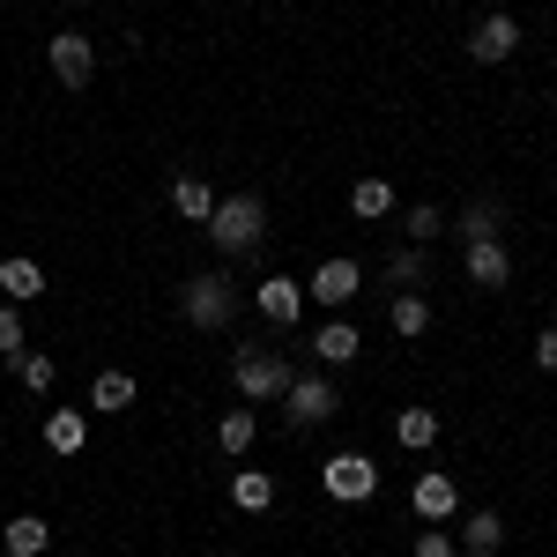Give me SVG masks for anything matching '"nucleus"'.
Returning <instances> with one entry per match:
<instances>
[{
    "label": "nucleus",
    "mask_w": 557,
    "mask_h": 557,
    "mask_svg": "<svg viewBox=\"0 0 557 557\" xmlns=\"http://www.w3.org/2000/svg\"><path fill=\"white\" fill-rule=\"evenodd\" d=\"M312 349H320V364H357V349H364V335H357L349 320H327V327L312 335Z\"/></svg>",
    "instance_id": "nucleus-14"
},
{
    "label": "nucleus",
    "mask_w": 557,
    "mask_h": 557,
    "mask_svg": "<svg viewBox=\"0 0 557 557\" xmlns=\"http://www.w3.org/2000/svg\"><path fill=\"white\" fill-rule=\"evenodd\" d=\"M231 506H238V513H268V506H275V475L268 469H238L231 475Z\"/></svg>",
    "instance_id": "nucleus-13"
},
{
    "label": "nucleus",
    "mask_w": 557,
    "mask_h": 557,
    "mask_svg": "<svg viewBox=\"0 0 557 557\" xmlns=\"http://www.w3.org/2000/svg\"><path fill=\"white\" fill-rule=\"evenodd\" d=\"M260 238H268V201L260 194H231V201H215L209 215V246L215 253H260Z\"/></svg>",
    "instance_id": "nucleus-2"
},
{
    "label": "nucleus",
    "mask_w": 557,
    "mask_h": 557,
    "mask_svg": "<svg viewBox=\"0 0 557 557\" xmlns=\"http://www.w3.org/2000/svg\"><path fill=\"white\" fill-rule=\"evenodd\" d=\"M550 104H557V97H550Z\"/></svg>",
    "instance_id": "nucleus-31"
},
{
    "label": "nucleus",
    "mask_w": 557,
    "mask_h": 557,
    "mask_svg": "<svg viewBox=\"0 0 557 557\" xmlns=\"http://www.w3.org/2000/svg\"><path fill=\"white\" fill-rule=\"evenodd\" d=\"M45 543H52V528H45L38 513H15L8 528H0V550L8 557H45Z\"/></svg>",
    "instance_id": "nucleus-12"
},
{
    "label": "nucleus",
    "mask_w": 557,
    "mask_h": 557,
    "mask_svg": "<svg viewBox=\"0 0 557 557\" xmlns=\"http://www.w3.org/2000/svg\"><path fill=\"white\" fill-rule=\"evenodd\" d=\"M357 283H364V268H357L349 253H335V260H320V268H312V283H305V298H320L327 312H343V305L357 298Z\"/></svg>",
    "instance_id": "nucleus-6"
},
{
    "label": "nucleus",
    "mask_w": 557,
    "mask_h": 557,
    "mask_svg": "<svg viewBox=\"0 0 557 557\" xmlns=\"http://www.w3.org/2000/svg\"><path fill=\"white\" fill-rule=\"evenodd\" d=\"M320 483H327V498H335V506H364V498L380 491V461H364V454H327Z\"/></svg>",
    "instance_id": "nucleus-5"
},
{
    "label": "nucleus",
    "mask_w": 557,
    "mask_h": 557,
    "mask_svg": "<svg viewBox=\"0 0 557 557\" xmlns=\"http://www.w3.org/2000/svg\"><path fill=\"white\" fill-rule=\"evenodd\" d=\"M438 231H446V215L431 209V201H417V209H409V238H417V246H431Z\"/></svg>",
    "instance_id": "nucleus-26"
},
{
    "label": "nucleus",
    "mask_w": 557,
    "mask_h": 557,
    "mask_svg": "<svg viewBox=\"0 0 557 557\" xmlns=\"http://www.w3.org/2000/svg\"><path fill=\"white\" fill-rule=\"evenodd\" d=\"M89 401H97L104 417H120V409H134V380L127 372H97V380H89Z\"/></svg>",
    "instance_id": "nucleus-22"
},
{
    "label": "nucleus",
    "mask_w": 557,
    "mask_h": 557,
    "mask_svg": "<svg viewBox=\"0 0 557 557\" xmlns=\"http://www.w3.org/2000/svg\"><path fill=\"white\" fill-rule=\"evenodd\" d=\"M0 357H23V312L0 305Z\"/></svg>",
    "instance_id": "nucleus-27"
},
{
    "label": "nucleus",
    "mask_w": 557,
    "mask_h": 557,
    "mask_svg": "<svg viewBox=\"0 0 557 557\" xmlns=\"http://www.w3.org/2000/svg\"><path fill=\"white\" fill-rule=\"evenodd\" d=\"M231 380H238V401H283L290 364H283V349H268V343H238V357H231Z\"/></svg>",
    "instance_id": "nucleus-3"
},
{
    "label": "nucleus",
    "mask_w": 557,
    "mask_h": 557,
    "mask_svg": "<svg viewBox=\"0 0 557 557\" xmlns=\"http://www.w3.org/2000/svg\"><path fill=\"white\" fill-rule=\"evenodd\" d=\"M386 320H394V335L424 343V327H431V305H424V290H401V298L386 305Z\"/></svg>",
    "instance_id": "nucleus-18"
},
{
    "label": "nucleus",
    "mask_w": 557,
    "mask_h": 557,
    "mask_svg": "<svg viewBox=\"0 0 557 557\" xmlns=\"http://www.w3.org/2000/svg\"><path fill=\"white\" fill-rule=\"evenodd\" d=\"M253 438H260V417H253V409H246V401H238V409H231V417L215 424V446H223L231 461H238V454H246Z\"/></svg>",
    "instance_id": "nucleus-19"
},
{
    "label": "nucleus",
    "mask_w": 557,
    "mask_h": 557,
    "mask_svg": "<svg viewBox=\"0 0 557 557\" xmlns=\"http://www.w3.org/2000/svg\"><path fill=\"white\" fill-rule=\"evenodd\" d=\"M45 446H52V454H83L89 446L83 409H52V417H45Z\"/></svg>",
    "instance_id": "nucleus-15"
},
{
    "label": "nucleus",
    "mask_w": 557,
    "mask_h": 557,
    "mask_svg": "<svg viewBox=\"0 0 557 557\" xmlns=\"http://www.w3.org/2000/svg\"><path fill=\"white\" fill-rule=\"evenodd\" d=\"M535 364H543V372H557V327H543V335H535Z\"/></svg>",
    "instance_id": "nucleus-30"
},
{
    "label": "nucleus",
    "mask_w": 557,
    "mask_h": 557,
    "mask_svg": "<svg viewBox=\"0 0 557 557\" xmlns=\"http://www.w3.org/2000/svg\"><path fill=\"white\" fill-rule=\"evenodd\" d=\"M253 305H260L268 327H290V320L305 312V283H298V275H268V283L253 290Z\"/></svg>",
    "instance_id": "nucleus-9"
},
{
    "label": "nucleus",
    "mask_w": 557,
    "mask_h": 557,
    "mask_svg": "<svg viewBox=\"0 0 557 557\" xmlns=\"http://www.w3.org/2000/svg\"><path fill=\"white\" fill-rule=\"evenodd\" d=\"M469 52H475V67L513 60V52H520V23H513V15H483V23L469 30Z\"/></svg>",
    "instance_id": "nucleus-8"
},
{
    "label": "nucleus",
    "mask_w": 557,
    "mask_h": 557,
    "mask_svg": "<svg viewBox=\"0 0 557 557\" xmlns=\"http://www.w3.org/2000/svg\"><path fill=\"white\" fill-rule=\"evenodd\" d=\"M498 543H506V520L498 513H469L461 520V550L469 557H498Z\"/></svg>",
    "instance_id": "nucleus-17"
},
{
    "label": "nucleus",
    "mask_w": 557,
    "mask_h": 557,
    "mask_svg": "<svg viewBox=\"0 0 557 557\" xmlns=\"http://www.w3.org/2000/svg\"><path fill=\"white\" fill-rule=\"evenodd\" d=\"M178 312H186V327L223 335V327L238 320V283H231L223 268H201V275H186V283H178Z\"/></svg>",
    "instance_id": "nucleus-1"
},
{
    "label": "nucleus",
    "mask_w": 557,
    "mask_h": 557,
    "mask_svg": "<svg viewBox=\"0 0 557 557\" xmlns=\"http://www.w3.org/2000/svg\"><path fill=\"white\" fill-rule=\"evenodd\" d=\"M394 209V186H386V178H357V186H349V215H386Z\"/></svg>",
    "instance_id": "nucleus-24"
},
{
    "label": "nucleus",
    "mask_w": 557,
    "mask_h": 557,
    "mask_svg": "<svg viewBox=\"0 0 557 557\" xmlns=\"http://www.w3.org/2000/svg\"><path fill=\"white\" fill-rule=\"evenodd\" d=\"M335 409H343V394H335V380H320V372H290V386H283V417L298 431H312V424H335Z\"/></svg>",
    "instance_id": "nucleus-4"
},
{
    "label": "nucleus",
    "mask_w": 557,
    "mask_h": 557,
    "mask_svg": "<svg viewBox=\"0 0 557 557\" xmlns=\"http://www.w3.org/2000/svg\"><path fill=\"white\" fill-rule=\"evenodd\" d=\"M0 290H8V305L38 298V290H45V268H38V260H23V253H15V260H0Z\"/></svg>",
    "instance_id": "nucleus-16"
},
{
    "label": "nucleus",
    "mask_w": 557,
    "mask_h": 557,
    "mask_svg": "<svg viewBox=\"0 0 557 557\" xmlns=\"http://www.w3.org/2000/svg\"><path fill=\"white\" fill-rule=\"evenodd\" d=\"M461 543L446 535V528H417V557H454Z\"/></svg>",
    "instance_id": "nucleus-29"
},
{
    "label": "nucleus",
    "mask_w": 557,
    "mask_h": 557,
    "mask_svg": "<svg viewBox=\"0 0 557 557\" xmlns=\"http://www.w3.org/2000/svg\"><path fill=\"white\" fill-rule=\"evenodd\" d=\"M394 438H401L409 454H431V446H438V417H431V409H401V417H394Z\"/></svg>",
    "instance_id": "nucleus-21"
},
{
    "label": "nucleus",
    "mask_w": 557,
    "mask_h": 557,
    "mask_svg": "<svg viewBox=\"0 0 557 557\" xmlns=\"http://www.w3.org/2000/svg\"><path fill=\"white\" fill-rule=\"evenodd\" d=\"M45 60H52L60 89H89V75H97V52H89V38H83V30H60V38L45 45Z\"/></svg>",
    "instance_id": "nucleus-7"
},
{
    "label": "nucleus",
    "mask_w": 557,
    "mask_h": 557,
    "mask_svg": "<svg viewBox=\"0 0 557 557\" xmlns=\"http://www.w3.org/2000/svg\"><path fill=\"white\" fill-rule=\"evenodd\" d=\"M15 380L30 386V394H45V386L60 380V364H52V357H45V349H23V357H15Z\"/></svg>",
    "instance_id": "nucleus-25"
},
{
    "label": "nucleus",
    "mask_w": 557,
    "mask_h": 557,
    "mask_svg": "<svg viewBox=\"0 0 557 557\" xmlns=\"http://www.w3.org/2000/svg\"><path fill=\"white\" fill-rule=\"evenodd\" d=\"M172 209L186 215V223H209V215H215V194H209V178H172Z\"/></svg>",
    "instance_id": "nucleus-20"
},
{
    "label": "nucleus",
    "mask_w": 557,
    "mask_h": 557,
    "mask_svg": "<svg viewBox=\"0 0 557 557\" xmlns=\"http://www.w3.org/2000/svg\"><path fill=\"white\" fill-rule=\"evenodd\" d=\"M498 231H506V209H498V201H469V209H461V238H498Z\"/></svg>",
    "instance_id": "nucleus-23"
},
{
    "label": "nucleus",
    "mask_w": 557,
    "mask_h": 557,
    "mask_svg": "<svg viewBox=\"0 0 557 557\" xmlns=\"http://www.w3.org/2000/svg\"><path fill=\"white\" fill-rule=\"evenodd\" d=\"M386 275H394L401 290H417V283H424V253H394V260H386Z\"/></svg>",
    "instance_id": "nucleus-28"
},
{
    "label": "nucleus",
    "mask_w": 557,
    "mask_h": 557,
    "mask_svg": "<svg viewBox=\"0 0 557 557\" xmlns=\"http://www.w3.org/2000/svg\"><path fill=\"white\" fill-rule=\"evenodd\" d=\"M469 283L475 290H506V283H513V253H506L498 238H475L469 246Z\"/></svg>",
    "instance_id": "nucleus-10"
},
{
    "label": "nucleus",
    "mask_w": 557,
    "mask_h": 557,
    "mask_svg": "<svg viewBox=\"0 0 557 557\" xmlns=\"http://www.w3.org/2000/svg\"><path fill=\"white\" fill-rule=\"evenodd\" d=\"M454 506H461V491H454V475H417V491H409V513L417 520H454Z\"/></svg>",
    "instance_id": "nucleus-11"
}]
</instances>
